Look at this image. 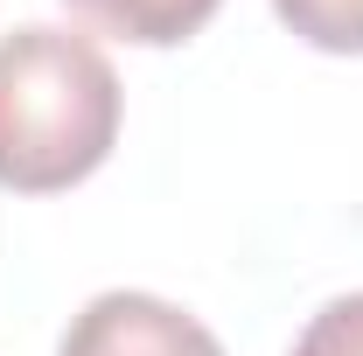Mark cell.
Returning a JSON list of instances; mask_svg holds the SVG:
<instances>
[{
    "instance_id": "1",
    "label": "cell",
    "mask_w": 363,
    "mask_h": 356,
    "mask_svg": "<svg viewBox=\"0 0 363 356\" xmlns=\"http://www.w3.org/2000/svg\"><path fill=\"white\" fill-rule=\"evenodd\" d=\"M119 140L112 56L56 21L0 35V189L56 196L105 168Z\"/></svg>"
},
{
    "instance_id": "3",
    "label": "cell",
    "mask_w": 363,
    "mask_h": 356,
    "mask_svg": "<svg viewBox=\"0 0 363 356\" xmlns=\"http://www.w3.org/2000/svg\"><path fill=\"white\" fill-rule=\"evenodd\" d=\"M63 7H77L91 28H105L119 43L168 49V43H189L224 0H63Z\"/></svg>"
},
{
    "instance_id": "2",
    "label": "cell",
    "mask_w": 363,
    "mask_h": 356,
    "mask_svg": "<svg viewBox=\"0 0 363 356\" xmlns=\"http://www.w3.org/2000/svg\"><path fill=\"white\" fill-rule=\"evenodd\" d=\"M56 356H224V343L161 294L112 287L70 314Z\"/></svg>"
},
{
    "instance_id": "4",
    "label": "cell",
    "mask_w": 363,
    "mask_h": 356,
    "mask_svg": "<svg viewBox=\"0 0 363 356\" xmlns=\"http://www.w3.org/2000/svg\"><path fill=\"white\" fill-rule=\"evenodd\" d=\"M279 21L315 49L335 56H363V0H272Z\"/></svg>"
},
{
    "instance_id": "5",
    "label": "cell",
    "mask_w": 363,
    "mask_h": 356,
    "mask_svg": "<svg viewBox=\"0 0 363 356\" xmlns=\"http://www.w3.org/2000/svg\"><path fill=\"white\" fill-rule=\"evenodd\" d=\"M294 356H363V294H342L301 328Z\"/></svg>"
}]
</instances>
